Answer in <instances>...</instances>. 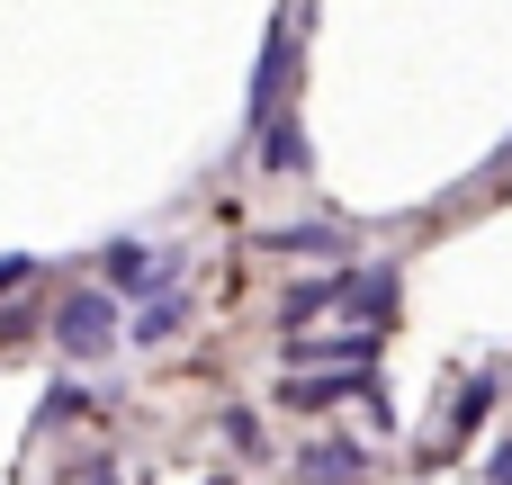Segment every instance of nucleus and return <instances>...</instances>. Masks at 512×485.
Listing matches in <instances>:
<instances>
[{"mask_svg":"<svg viewBox=\"0 0 512 485\" xmlns=\"http://www.w3.org/2000/svg\"><path fill=\"white\" fill-rule=\"evenodd\" d=\"M261 162H270V171H306V135H297V117H279V126L261 135Z\"/></svg>","mask_w":512,"mask_h":485,"instance_id":"6e6552de","label":"nucleus"},{"mask_svg":"<svg viewBox=\"0 0 512 485\" xmlns=\"http://www.w3.org/2000/svg\"><path fill=\"white\" fill-rule=\"evenodd\" d=\"M279 252H333V225H288V234H270Z\"/></svg>","mask_w":512,"mask_h":485,"instance_id":"1a4fd4ad","label":"nucleus"},{"mask_svg":"<svg viewBox=\"0 0 512 485\" xmlns=\"http://www.w3.org/2000/svg\"><path fill=\"white\" fill-rule=\"evenodd\" d=\"M297 477L306 485H351L360 477V450H351V441H315V450L297 459Z\"/></svg>","mask_w":512,"mask_h":485,"instance_id":"39448f33","label":"nucleus"},{"mask_svg":"<svg viewBox=\"0 0 512 485\" xmlns=\"http://www.w3.org/2000/svg\"><path fill=\"white\" fill-rule=\"evenodd\" d=\"M27 270H36V261H27V252H9V261H0V288H18Z\"/></svg>","mask_w":512,"mask_h":485,"instance_id":"9b49d317","label":"nucleus"},{"mask_svg":"<svg viewBox=\"0 0 512 485\" xmlns=\"http://www.w3.org/2000/svg\"><path fill=\"white\" fill-rule=\"evenodd\" d=\"M54 351H72V360H99V351H117V297H108V288H81V297H63V306H54Z\"/></svg>","mask_w":512,"mask_h":485,"instance_id":"f257e3e1","label":"nucleus"},{"mask_svg":"<svg viewBox=\"0 0 512 485\" xmlns=\"http://www.w3.org/2000/svg\"><path fill=\"white\" fill-rule=\"evenodd\" d=\"M180 324H189V297H180V288H171V297H153V306H144V315H135V342H171V333H180Z\"/></svg>","mask_w":512,"mask_h":485,"instance_id":"0eeeda50","label":"nucleus"},{"mask_svg":"<svg viewBox=\"0 0 512 485\" xmlns=\"http://www.w3.org/2000/svg\"><path fill=\"white\" fill-rule=\"evenodd\" d=\"M342 306H351V315H369V324H378V315H387V306H396V279H387V270H342Z\"/></svg>","mask_w":512,"mask_h":485,"instance_id":"423d86ee","label":"nucleus"},{"mask_svg":"<svg viewBox=\"0 0 512 485\" xmlns=\"http://www.w3.org/2000/svg\"><path fill=\"white\" fill-rule=\"evenodd\" d=\"M99 485H108V477H99Z\"/></svg>","mask_w":512,"mask_h":485,"instance_id":"f8f14e48","label":"nucleus"},{"mask_svg":"<svg viewBox=\"0 0 512 485\" xmlns=\"http://www.w3.org/2000/svg\"><path fill=\"white\" fill-rule=\"evenodd\" d=\"M288 72H297V27L279 18L270 45H261V72H252V135H270L288 117Z\"/></svg>","mask_w":512,"mask_h":485,"instance_id":"f03ea898","label":"nucleus"},{"mask_svg":"<svg viewBox=\"0 0 512 485\" xmlns=\"http://www.w3.org/2000/svg\"><path fill=\"white\" fill-rule=\"evenodd\" d=\"M486 485H512V441H495V459H486Z\"/></svg>","mask_w":512,"mask_h":485,"instance_id":"9d476101","label":"nucleus"},{"mask_svg":"<svg viewBox=\"0 0 512 485\" xmlns=\"http://www.w3.org/2000/svg\"><path fill=\"white\" fill-rule=\"evenodd\" d=\"M288 360H342V369H369L378 360V333H315V342H288Z\"/></svg>","mask_w":512,"mask_h":485,"instance_id":"20e7f679","label":"nucleus"},{"mask_svg":"<svg viewBox=\"0 0 512 485\" xmlns=\"http://www.w3.org/2000/svg\"><path fill=\"white\" fill-rule=\"evenodd\" d=\"M108 279L117 297H171V261H153L144 243H108Z\"/></svg>","mask_w":512,"mask_h":485,"instance_id":"7ed1b4c3","label":"nucleus"}]
</instances>
